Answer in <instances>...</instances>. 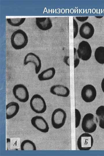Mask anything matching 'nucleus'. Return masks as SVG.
I'll return each mask as SVG.
<instances>
[{"label": "nucleus", "mask_w": 104, "mask_h": 156, "mask_svg": "<svg viewBox=\"0 0 104 156\" xmlns=\"http://www.w3.org/2000/svg\"><path fill=\"white\" fill-rule=\"evenodd\" d=\"M7 150L10 149V140L9 138L6 139Z\"/></svg>", "instance_id": "obj_24"}, {"label": "nucleus", "mask_w": 104, "mask_h": 156, "mask_svg": "<svg viewBox=\"0 0 104 156\" xmlns=\"http://www.w3.org/2000/svg\"><path fill=\"white\" fill-rule=\"evenodd\" d=\"M101 88L103 92L104 93V77L101 83Z\"/></svg>", "instance_id": "obj_26"}, {"label": "nucleus", "mask_w": 104, "mask_h": 156, "mask_svg": "<svg viewBox=\"0 0 104 156\" xmlns=\"http://www.w3.org/2000/svg\"><path fill=\"white\" fill-rule=\"evenodd\" d=\"M12 93L15 98L20 102L25 103L29 100V92L24 84H18L15 85L13 87Z\"/></svg>", "instance_id": "obj_4"}, {"label": "nucleus", "mask_w": 104, "mask_h": 156, "mask_svg": "<svg viewBox=\"0 0 104 156\" xmlns=\"http://www.w3.org/2000/svg\"><path fill=\"white\" fill-rule=\"evenodd\" d=\"M30 105L31 109L36 113H43L47 109V105L44 99L38 94H35L31 97Z\"/></svg>", "instance_id": "obj_3"}, {"label": "nucleus", "mask_w": 104, "mask_h": 156, "mask_svg": "<svg viewBox=\"0 0 104 156\" xmlns=\"http://www.w3.org/2000/svg\"><path fill=\"white\" fill-rule=\"evenodd\" d=\"M93 144L92 136L88 133L82 134L79 137L77 142L78 148L81 151H88L91 149Z\"/></svg>", "instance_id": "obj_5"}, {"label": "nucleus", "mask_w": 104, "mask_h": 156, "mask_svg": "<svg viewBox=\"0 0 104 156\" xmlns=\"http://www.w3.org/2000/svg\"><path fill=\"white\" fill-rule=\"evenodd\" d=\"M88 18V16H77L76 17V18L79 21L81 22H83L86 21Z\"/></svg>", "instance_id": "obj_23"}, {"label": "nucleus", "mask_w": 104, "mask_h": 156, "mask_svg": "<svg viewBox=\"0 0 104 156\" xmlns=\"http://www.w3.org/2000/svg\"><path fill=\"white\" fill-rule=\"evenodd\" d=\"M81 127L86 133H91L95 131L97 125L93 114L88 113L85 115L82 119Z\"/></svg>", "instance_id": "obj_6"}, {"label": "nucleus", "mask_w": 104, "mask_h": 156, "mask_svg": "<svg viewBox=\"0 0 104 156\" xmlns=\"http://www.w3.org/2000/svg\"><path fill=\"white\" fill-rule=\"evenodd\" d=\"M77 51L79 58L83 61L88 60L91 57V48L86 41H83L79 43Z\"/></svg>", "instance_id": "obj_7"}, {"label": "nucleus", "mask_w": 104, "mask_h": 156, "mask_svg": "<svg viewBox=\"0 0 104 156\" xmlns=\"http://www.w3.org/2000/svg\"><path fill=\"white\" fill-rule=\"evenodd\" d=\"M20 108L18 104L12 101L8 103L6 106V119H10L17 115Z\"/></svg>", "instance_id": "obj_13"}, {"label": "nucleus", "mask_w": 104, "mask_h": 156, "mask_svg": "<svg viewBox=\"0 0 104 156\" xmlns=\"http://www.w3.org/2000/svg\"><path fill=\"white\" fill-rule=\"evenodd\" d=\"M56 73L55 69L53 67L47 68L41 72L38 75L40 81L50 80L54 77Z\"/></svg>", "instance_id": "obj_15"}, {"label": "nucleus", "mask_w": 104, "mask_h": 156, "mask_svg": "<svg viewBox=\"0 0 104 156\" xmlns=\"http://www.w3.org/2000/svg\"><path fill=\"white\" fill-rule=\"evenodd\" d=\"M36 20L37 26L41 30L46 31L49 30L52 26V21L49 17H37Z\"/></svg>", "instance_id": "obj_14"}, {"label": "nucleus", "mask_w": 104, "mask_h": 156, "mask_svg": "<svg viewBox=\"0 0 104 156\" xmlns=\"http://www.w3.org/2000/svg\"><path fill=\"white\" fill-rule=\"evenodd\" d=\"M25 19V18H7L6 20L8 23L11 25L17 27L23 24Z\"/></svg>", "instance_id": "obj_19"}, {"label": "nucleus", "mask_w": 104, "mask_h": 156, "mask_svg": "<svg viewBox=\"0 0 104 156\" xmlns=\"http://www.w3.org/2000/svg\"><path fill=\"white\" fill-rule=\"evenodd\" d=\"M94 31L92 25L88 22L83 24L80 27L79 31L81 37L86 39L91 38L94 34Z\"/></svg>", "instance_id": "obj_12"}, {"label": "nucleus", "mask_w": 104, "mask_h": 156, "mask_svg": "<svg viewBox=\"0 0 104 156\" xmlns=\"http://www.w3.org/2000/svg\"><path fill=\"white\" fill-rule=\"evenodd\" d=\"M32 125L36 129L41 132L46 133L49 131V125L45 119L40 116H36L31 120Z\"/></svg>", "instance_id": "obj_10"}, {"label": "nucleus", "mask_w": 104, "mask_h": 156, "mask_svg": "<svg viewBox=\"0 0 104 156\" xmlns=\"http://www.w3.org/2000/svg\"><path fill=\"white\" fill-rule=\"evenodd\" d=\"M21 150H36L35 144L32 141L26 140L23 141L20 146Z\"/></svg>", "instance_id": "obj_18"}, {"label": "nucleus", "mask_w": 104, "mask_h": 156, "mask_svg": "<svg viewBox=\"0 0 104 156\" xmlns=\"http://www.w3.org/2000/svg\"><path fill=\"white\" fill-rule=\"evenodd\" d=\"M73 38H75L77 35L78 27L77 23L75 20L73 18Z\"/></svg>", "instance_id": "obj_22"}, {"label": "nucleus", "mask_w": 104, "mask_h": 156, "mask_svg": "<svg viewBox=\"0 0 104 156\" xmlns=\"http://www.w3.org/2000/svg\"><path fill=\"white\" fill-rule=\"evenodd\" d=\"M74 68H76L79 65L80 60L79 58V57L78 56L77 53L76 49L75 48H74Z\"/></svg>", "instance_id": "obj_21"}, {"label": "nucleus", "mask_w": 104, "mask_h": 156, "mask_svg": "<svg viewBox=\"0 0 104 156\" xmlns=\"http://www.w3.org/2000/svg\"><path fill=\"white\" fill-rule=\"evenodd\" d=\"M96 94L95 88L91 84H87L84 86L81 92V98L86 103L93 101L96 97Z\"/></svg>", "instance_id": "obj_8"}, {"label": "nucleus", "mask_w": 104, "mask_h": 156, "mask_svg": "<svg viewBox=\"0 0 104 156\" xmlns=\"http://www.w3.org/2000/svg\"><path fill=\"white\" fill-rule=\"evenodd\" d=\"M29 63L34 64L35 66V72L38 74L41 70V61L39 56L32 52L27 53L25 56L23 60V65L25 66Z\"/></svg>", "instance_id": "obj_9"}, {"label": "nucleus", "mask_w": 104, "mask_h": 156, "mask_svg": "<svg viewBox=\"0 0 104 156\" xmlns=\"http://www.w3.org/2000/svg\"><path fill=\"white\" fill-rule=\"evenodd\" d=\"M64 62L67 65L69 66V57L67 56L64 57Z\"/></svg>", "instance_id": "obj_25"}, {"label": "nucleus", "mask_w": 104, "mask_h": 156, "mask_svg": "<svg viewBox=\"0 0 104 156\" xmlns=\"http://www.w3.org/2000/svg\"><path fill=\"white\" fill-rule=\"evenodd\" d=\"M28 41V37L26 34L20 29L14 31L10 38L11 45L16 50L24 48L27 44Z\"/></svg>", "instance_id": "obj_1"}, {"label": "nucleus", "mask_w": 104, "mask_h": 156, "mask_svg": "<svg viewBox=\"0 0 104 156\" xmlns=\"http://www.w3.org/2000/svg\"><path fill=\"white\" fill-rule=\"evenodd\" d=\"M75 128H77L79 125L81 120V114L79 111L77 109H75Z\"/></svg>", "instance_id": "obj_20"}, {"label": "nucleus", "mask_w": 104, "mask_h": 156, "mask_svg": "<svg viewBox=\"0 0 104 156\" xmlns=\"http://www.w3.org/2000/svg\"><path fill=\"white\" fill-rule=\"evenodd\" d=\"M96 114L97 116L99 127L104 129V106L101 105L96 109Z\"/></svg>", "instance_id": "obj_16"}, {"label": "nucleus", "mask_w": 104, "mask_h": 156, "mask_svg": "<svg viewBox=\"0 0 104 156\" xmlns=\"http://www.w3.org/2000/svg\"><path fill=\"white\" fill-rule=\"evenodd\" d=\"M50 92L53 94L62 97H67L69 95L70 91L66 86L61 84L52 86L50 89Z\"/></svg>", "instance_id": "obj_11"}, {"label": "nucleus", "mask_w": 104, "mask_h": 156, "mask_svg": "<svg viewBox=\"0 0 104 156\" xmlns=\"http://www.w3.org/2000/svg\"><path fill=\"white\" fill-rule=\"evenodd\" d=\"M94 56L98 63L104 64V47L101 46L97 48L95 51Z\"/></svg>", "instance_id": "obj_17"}, {"label": "nucleus", "mask_w": 104, "mask_h": 156, "mask_svg": "<svg viewBox=\"0 0 104 156\" xmlns=\"http://www.w3.org/2000/svg\"><path fill=\"white\" fill-rule=\"evenodd\" d=\"M67 118L65 111L61 108H57L52 112L51 123L54 128L58 129L62 127L65 123Z\"/></svg>", "instance_id": "obj_2"}]
</instances>
